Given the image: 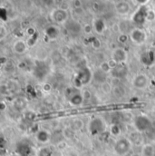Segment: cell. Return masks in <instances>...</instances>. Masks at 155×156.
<instances>
[{"label": "cell", "mask_w": 155, "mask_h": 156, "mask_svg": "<svg viewBox=\"0 0 155 156\" xmlns=\"http://www.w3.org/2000/svg\"><path fill=\"white\" fill-rule=\"evenodd\" d=\"M87 131L92 136H101L107 131V124L102 117H93L87 123Z\"/></svg>", "instance_id": "1"}, {"label": "cell", "mask_w": 155, "mask_h": 156, "mask_svg": "<svg viewBox=\"0 0 155 156\" xmlns=\"http://www.w3.org/2000/svg\"><path fill=\"white\" fill-rule=\"evenodd\" d=\"M93 71H92L89 67L84 66L78 70L74 79V86L80 89L83 86L89 84L93 81Z\"/></svg>", "instance_id": "2"}, {"label": "cell", "mask_w": 155, "mask_h": 156, "mask_svg": "<svg viewBox=\"0 0 155 156\" xmlns=\"http://www.w3.org/2000/svg\"><path fill=\"white\" fill-rule=\"evenodd\" d=\"M65 95L67 98L69 105L73 107H80L84 102L82 95V90L78 89L74 85L67 87L65 90Z\"/></svg>", "instance_id": "3"}, {"label": "cell", "mask_w": 155, "mask_h": 156, "mask_svg": "<svg viewBox=\"0 0 155 156\" xmlns=\"http://www.w3.org/2000/svg\"><path fill=\"white\" fill-rule=\"evenodd\" d=\"M132 142L126 136H121L117 138L114 144V152L118 156H125L129 154L132 148Z\"/></svg>", "instance_id": "4"}, {"label": "cell", "mask_w": 155, "mask_h": 156, "mask_svg": "<svg viewBox=\"0 0 155 156\" xmlns=\"http://www.w3.org/2000/svg\"><path fill=\"white\" fill-rule=\"evenodd\" d=\"M132 125L136 132L140 133H143L153 127V121L146 115H139L134 117L132 121Z\"/></svg>", "instance_id": "5"}, {"label": "cell", "mask_w": 155, "mask_h": 156, "mask_svg": "<svg viewBox=\"0 0 155 156\" xmlns=\"http://www.w3.org/2000/svg\"><path fill=\"white\" fill-rule=\"evenodd\" d=\"M150 82H151V79H150V76L148 75L143 74V73H140V74L135 75L132 77V81H131V83H132V87L135 88L136 90L143 91L149 87Z\"/></svg>", "instance_id": "6"}, {"label": "cell", "mask_w": 155, "mask_h": 156, "mask_svg": "<svg viewBox=\"0 0 155 156\" xmlns=\"http://www.w3.org/2000/svg\"><path fill=\"white\" fill-rule=\"evenodd\" d=\"M130 39L137 45H142L145 43L147 36L146 33L141 28H133L130 32Z\"/></svg>", "instance_id": "7"}, {"label": "cell", "mask_w": 155, "mask_h": 156, "mask_svg": "<svg viewBox=\"0 0 155 156\" xmlns=\"http://www.w3.org/2000/svg\"><path fill=\"white\" fill-rule=\"evenodd\" d=\"M111 59L114 60L117 65H122L125 64L128 60V54L126 50L122 47H117L115 48L113 53Z\"/></svg>", "instance_id": "8"}, {"label": "cell", "mask_w": 155, "mask_h": 156, "mask_svg": "<svg viewBox=\"0 0 155 156\" xmlns=\"http://www.w3.org/2000/svg\"><path fill=\"white\" fill-rule=\"evenodd\" d=\"M35 138H36V141H37V143H39L40 144L45 145V144H47L48 143H50L51 138H52V135H51V133H50L48 130L40 129V130H38V131L36 133Z\"/></svg>", "instance_id": "9"}, {"label": "cell", "mask_w": 155, "mask_h": 156, "mask_svg": "<svg viewBox=\"0 0 155 156\" xmlns=\"http://www.w3.org/2000/svg\"><path fill=\"white\" fill-rule=\"evenodd\" d=\"M52 19L58 24H63L67 20L68 15L67 12L64 9H55L51 13Z\"/></svg>", "instance_id": "10"}, {"label": "cell", "mask_w": 155, "mask_h": 156, "mask_svg": "<svg viewBox=\"0 0 155 156\" xmlns=\"http://www.w3.org/2000/svg\"><path fill=\"white\" fill-rule=\"evenodd\" d=\"M128 74V68L127 66H125V64H122V65H118L116 67H114L110 76H112L113 78H115V79H122V78H124Z\"/></svg>", "instance_id": "11"}, {"label": "cell", "mask_w": 155, "mask_h": 156, "mask_svg": "<svg viewBox=\"0 0 155 156\" xmlns=\"http://www.w3.org/2000/svg\"><path fill=\"white\" fill-rule=\"evenodd\" d=\"M12 49H13L14 53H16L17 55H23L27 50V44L24 40L18 39V40L15 41V43L13 44Z\"/></svg>", "instance_id": "12"}, {"label": "cell", "mask_w": 155, "mask_h": 156, "mask_svg": "<svg viewBox=\"0 0 155 156\" xmlns=\"http://www.w3.org/2000/svg\"><path fill=\"white\" fill-rule=\"evenodd\" d=\"M109 75L104 73L103 71H101L99 68L96 69L95 71H93V81H94L96 83H98L99 85H101L102 83L107 82V77Z\"/></svg>", "instance_id": "13"}, {"label": "cell", "mask_w": 155, "mask_h": 156, "mask_svg": "<svg viewBox=\"0 0 155 156\" xmlns=\"http://www.w3.org/2000/svg\"><path fill=\"white\" fill-rule=\"evenodd\" d=\"M12 105H13V107L16 110H17V111H23L24 109H26L27 107L28 101L25 97H17V98L14 99Z\"/></svg>", "instance_id": "14"}, {"label": "cell", "mask_w": 155, "mask_h": 156, "mask_svg": "<svg viewBox=\"0 0 155 156\" xmlns=\"http://www.w3.org/2000/svg\"><path fill=\"white\" fill-rule=\"evenodd\" d=\"M21 156H33L36 154V152H33V149L30 145L21 144L16 151Z\"/></svg>", "instance_id": "15"}, {"label": "cell", "mask_w": 155, "mask_h": 156, "mask_svg": "<svg viewBox=\"0 0 155 156\" xmlns=\"http://www.w3.org/2000/svg\"><path fill=\"white\" fill-rule=\"evenodd\" d=\"M141 156H154L155 147L152 144H143L141 148Z\"/></svg>", "instance_id": "16"}, {"label": "cell", "mask_w": 155, "mask_h": 156, "mask_svg": "<svg viewBox=\"0 0 155 156\" xmlns=\"http://www.w3.org/2000/svg\"><path fill=\"white\" fill-rule=\"evenodd\" d=\"M126 89L123 85H121V84H115L114 85V88H113V92H112V94L117 98V99H121V98H123L125 95H126Z\"/></svg>", "instance_id": "17"}, {"label": "cell", "mask_w": 155, "mask_h": 156, "mask_svg": "<svg viewBox=\"0 0 155 156\" xmlns=\"http://www.w3.org/2000/svg\"><path fill=\"white\" fill-rule=\"evenodd\" d=\"M37 156H55L54 150L48 145H43L36 151Z\"/></svg>", "instance_id": "18"}, {"label": "cell", "mask_w": 155, "mask_h": 156, "mask_svg": "<svg viewBox=\"0 0 155 156\" xmlns=\"http://www.w3.org/2000/svg\"><path fill=\"white\" fill-rule=\"evenodd\" d=\"M73 131H75L76 133L78 131H81L83 126H84V123H83V121L80 118H74L70 121L69 122V125H68Z\"/></svg>", "instance_id": "19"}, {"label": "cell", "mask_w": 155, "mask_h": 156, "mask_svg": "<svg viewBox=\"0 0 155 156\" xmlns=\"http://www.w3.org/2000/svg\"><path fill=\"white\" fill-rule=\"evenodd\" d=\"M122 128L118 123H112L109 127V133L111 136L119 138L122 135Z\"/></svg>", "instance_id": "20"}, {"label": "cell", "mask_w": 155, "mask_h": 156, "mask_svg": "<svg viewBox=\"0 0 155 156\" xmlns=\"http://www.w3.org/2000/svg\"><path fill=\"white\" fill-rule=\"evenodd\" d=\"M115 9L120 15H126L130 11V6L126 2H120L115 5Z\"/></svg>", "instance_id": "21"}, {"label": "cell", "mask_w": 155, "mask_h": 156, "mask_svg": "<svg viewBox=\"0 0 155 156\" xmlns=\"http://www.w3.org/2000/svg\"><path fill=\"white\" fill-rule=\"evenodd\" d=\"M93 29L95 30L96 33L98 34H102L104 33V28H105V26H104V23L102 19H96L95 21H93Z\"/></svg>", "instance_id": "22"}, {"label": "cell", "mask_w": 155, "mask_h": 156, "mask_svg": "<svg viewBox=\"0 0 155 156\" xmlns=\"http://www.w3.org/2000/svg\"><path fill=\"white\" fill-rule=\"evenodd\" d=\"M62 134H63V136H64V138H65V140H71V139H73V138L75 137L76 132L73 131L69 126H67V127H65V128L63 129Z\"/></svg>", "instance_id": "23"}, {"label": "cell", "mask_w": 155, "mask_h": 156, "mask_svg": "<svg viewBox=\"0 0 155 156\" xmlns=\"http://www.w3.org/2000/svg\"><path fill=\"white\" fill-rule=\"evenodd\" d=\"M100 87H101L102 92H103L104 94H112V92H113L114 84H113L112 83H110V82L107 81V82L102 83V84L100 85Z\"/></svg>", "instance_id": "24"}, {"label": "cell", "mask_w": 155, "mask_h": 156, "mask_svg": "<svg viewBox=\"0 0 155 156\" xmlns=\"http://www.w3.org/2000/svg\"><path fill=\"white\" fill-rule=\"evenodd\" d=\"M98 68H99L101 71H103L104 73L107 74V75H110L111 72H112V70H113V68H112V66H110V64H109L108 61H104V62H102V63L100 64V66H99Z\"/></svg>", "instance_id": "25"}, {"label": "cell", "mask_w": 155, "mask_h": 156, "mask_svg": "<svg viewBox=\"0 0 155 156\" xmlns=\"http://www.w3.org/2000/svg\"><path fill=\"white\" fill-rule=\"evenodd\" d=\"M82 95H83L84 101H90L92 99V96H93L91 91L89 89H86V88L82 90Z\"/></svg>", "instance_id": "26"}, {"label": "cell", "mask_w": 155, "mask_h": 156, "mask_svg": "<svg viewBox=\"0 0 155 156\" xmlns=\"http://www.w3.org/2000/svg\"><path fill=\"white\" fill-rule=\"evenodd\" d=\"M56 148H57L58 151H61V152L65 151L67 148V143H66V141H60L59 143H57L56 144Z\"/></svg>", "instance_id": "27"}, {"label": "cell", "mask_w": 155, "mask_h": 156, "mask_svg": "<svg viewBox=\"0 0 155 156\" xmlns=\"http://www.w3.org/2000/svg\"><path fill=\"white\" fill-rule=\"evenodd\" d=\"M7 34H8V32H7V29L5 28V27L1 26V27H0V40L3 41L7 37Z\"/></svg>", "instance_id": "28"}, {"label": "cell", "mask_w": 155, "mask_h": 156, "mask_svg": "<svg viewBox=\"0 0 155 156\" xmlns=\"http://www.w3.org/2000/svg\"><path fill=\"white\" fill-rule=\"evenodd\" d=\"M91 44H92V46L95 49V50H98V49H100V47H101V45H102V44H101V41L99 40L98 38H93V41L91 42Z\"/></svg>", "instance_id": "29"}, {"label": "cell", "mask_w": 155, "mask_h": 156, "mask_svg": "<svg viewBox=\"0 0 155 156\" xmlns=\"http://www.w3.org/2000/svg\"><path fill=\"white\" fill-rule=\"evenodd\" d=\"M42 89L44 93H49L52 90V85L49 83H44L42 86Z\"/></svg>", "instance_id": "30"}, {"label": "cell", "mask_w": 155, "mask_h": 156, "mask_svg": "<svg viewBox=\"0 0 155 156\" xmlns=\"http://www.w3.org/2000/svg\"><path fill=\"white\" fill-rule=\"evenodd\" d=\"M6 110H7V103H5V101L2 100L0 103V112L5 113Z\"/></svg>", "instance_id": "31"}, {"label": "cell", "mask_w": 155, "mask_h": 156, "mask_svg": "<svg viewBox=\"0 0 155 156\" xmlns=\"http://www.w3.org/2000/svg\"><path fill=\"white\" fill-rule=\"evenodd\" d=\"M93 27L91 25H85L84 27H83V31L86 34H91L93 32Z\"/></svg>", "instance_id": "32"}, {"label": "cell", "mask_w": 155, "mask_h": 156, "mask_svg": "<svg viewBox=\"0 0 155 156\" xmlns=\"http://www.w3.org/2000/svg\"><path fill=\"white\" fill-rule=\"evenodd\" d=\"M119 41L121 42V43H126L127 42V40H128V36L126 35V34H121L120 36H119Z\"/></svg>", "instance_id": "33"}, {"label": "cell", "mask_w": 155, "mask_h": 156, "mask_svg": "<svg viewBox=\"0 0 155 156\" xmlns=\"http://www.w3.org/2000/svg\"><path fill=\"white\" fill-rule=\"evenodd\" d=\"M87 153H88V151H83V152H82V153L79 154V156H86ZM87 156H93V155H92V154H91V153H89V154H88Z\"/></svg>", "instance_id": "34"}, {"label": "cell", "mask_w": 155, "mask_h": 156, "mask_svg": "<svg viewBox=\"0 0 155 156\" xmlns=\"http://www.w3.org/2000/svg\"><path fill=\"white\" fill-rule=\"evenodd\" d=\"M9 156H21V155H20L17 152H15V153H12V154H11Z\"/></svg>", "instance_id": "35"}, {"label": "cell", "mask_w": 155, "mask_h": 156, "mask_svg": "<svg viewBox=\"0 0 155 156\" xmlns=\"http://www.w3.org/2000/svg\"><path fill=\"white\" fill-rule=\"evenodd\" d=\"M131 156H141V155H138V154H132V155Z\"/></svg>", "instance_id": "36"}, {"label": "cell", "mask_w": 155, "mask_h": 156, "mask_svg": "<svg viewBox=\"0 0 155 156\" xmlns=\"http://www.w3.org/2000/svg\"><path fill=\"white\" fill-rule=\"evenodd\" d=\"M33 156H37V155H36V154H35V155H33Z\"/></svg>", "instance_id": "37"}]
</instances>
